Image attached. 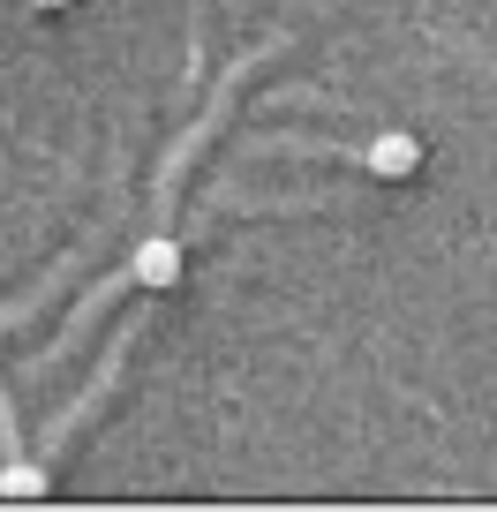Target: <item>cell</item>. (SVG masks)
<instances>
[{"label":"cell","mask_w":497,"mask_h":512,"mask_svg":"<svg viewBox=\"0 0 497 512\" xmlns=\"http://www.w3.org/2000/svg\"><path fill=\"white\" fill-rule=\"evenodd\" d=\"M136 287L144 294H174L181 287V241L174 234H144V249H136Z\"/></svg>","instance_id":"1"},{"label":"cell","mask_w":497,"mask_h":512,"mask_svg":"<svg viewBox=\"0 0 497 512\" xmlns=\"http://www.w3.org/2000/svg\"><path fill=\"white\" fill-rule=\"evenodd\" d=\"M362 166H369V174H377V181H407V174H415V166H422V144H415V136H407V128H385V136H369Z\"/></svg>","instance_id":"2"},{"label":"cell","mask_w":497,"mask_h":512,"mask_svg":"<svg viewBox=\"0 0 497 512\" xmlns=\"http://www.w3.org/2000/svg\"><path fill=\"white\" fill-rule=\"evenodd\" d=\"M0 497H46V467L16 460V467H8V475H0Z\"/></svg>","instance_id":"3"},{"label":"cell","mask_w":497,"mask_h":512,"mask_svg":"<svg viewBox=\"0 0 497 512\" xmlns=\"http://www.w3.org/2000/svg\"><path fill=\"white\" fill-rule=\"evenodd\" d=\"M31 8H68V0H31Z\"/></svg>","instance_id":"4"}]
</instances>
